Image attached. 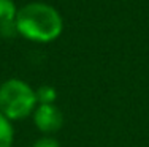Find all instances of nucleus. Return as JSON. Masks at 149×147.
<instances>
[{"label": "nucleus", "mask_w": 149, "mask_h": 147, "mask_svg": "<svg viewBox=\"0 0 149 147\" xmlns=\"http://www.w3.org/2000/svg\"><path fill=\"white\" fill-rule=\"evenodd\" d=\"M32 147H60L59 142L56 141L51 136H45V138H40L32 144Z\"/></svg>", "instance_id": "nucleus-7"}, {"label": "nucleus", "mask_w": 149, "mask_h": 147, "mask_svg": "<svg viewBox=\"0 0 149 147\" xmlns=\"http://www.w3.org/2000/svg\"><path fill=\"white\" fill-rule=\"evenodd\" d=\"M37 106V92L22 79L13 78L0 86V112L10 122L30 117Z\"/></svg>", "instance_id": "nucleus-2"}, {"label": "nucleus", "mask_w": 149, "mask_h": 147, "mask_svg": "<svg viewBox=\"0 0 149 147\" xmlns=\"http://www.w3.org/2000/svg\"><path fill=\"white\" fill-rule=\"evenodd\" d=\"M37 92V100L38 104H54L56 98H57V93H56V89L51 86H41Z\"/></svg>", "instance_id": "nucleus-6"}, {"label": "nucleus", "mask_w": 149, "mask_h": 147, "mask_svg": "<svg viewBox=\"0 0 149 147\" xmlns=\"http://www.w3.org/2000/svg\"><path fill=\"white\" fill-rule=\"evenodd\" d=\"M17 10L13 0H0V33L5 37H13L16 30Z\"/></svg>", "instance_id": "nucleus-4"}, {"label": "nucleus", "mask_w": 149, "mask_h": 147, "mask_svg": "<svg viewBox=\"0 0 149 147\" xmlns=\"http://www.w3.org/2000/svg\"><path fill=\"white\" fill-rule=\"evenodd\" d=\"M13 141H15L13 122H10L0 112V147H13Z\"/></svg>", "instance_id": "nucleus-5"}, {"label": "nucleus", "mask_w": 149, "mask_h": 147, "mask_svg": "<svg viewBox=\"0 0 149 147\" xmlns=\"http://www.w3.org/2000/svg\"><path fill=\"white\" fill-rule=\"evenodd\" d=\"M16 30L30 41L49 43L60 37L63 30L62 16L51 5L33 2L17 10Z\"/></svg>", "instance_id": "nucleus-1"}, {"label": "nucleus", "mask_w": 149, "mask_h": 147, "mask_svg": "<svg viewBox=\"0 0 149 147\" xmlns=\"http://www.w3.org/2000/svg\"><path fill=\"white\" fill-rule=\"evenodd\" d=\"M33 124L45 135H54L63 125V114L56 104H38L32 114Z\"/></svg>", "instance_id": "nucleus-3"}]
</instances>
